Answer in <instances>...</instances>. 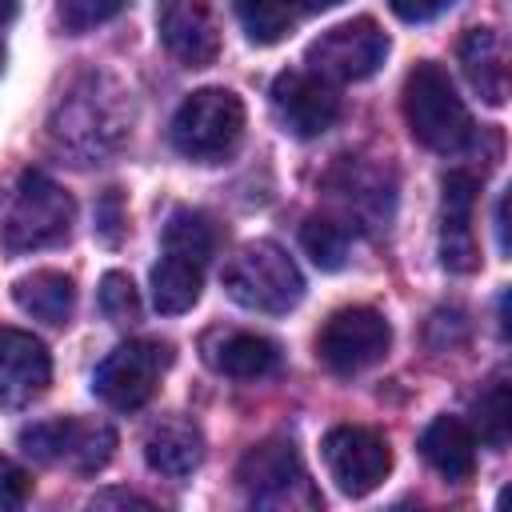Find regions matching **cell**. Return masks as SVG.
<instances>
[{
	"mask_svg": "<svg viewBox=\"0 0 512 512\" xmlns=\"http://www.w3.org/2000/svg\"><path fill=\"white\" fill-rule=\"evenodd\" d=\"M404 120H408V132L416 144L432 148V152H464L472 144V116L464 108V100L456 96V84L452 76L432 64V60H420L408 80H404Z\"/></svg>",
	"mask_w": 512,
	"mask_h": 512,
	"instance_id": "obj_1",
	"label": "cell"
},
{
	"mask_svg": "<svg viewBox=\"0 0 512 512\" xmlns=\"http://www.w3.org/2000/svg\"><path fill=\"white\" fill-rule=\"evenodd\" d=\"M72 216L76 204L56 180H48L44 172H20L12 196L0 208V244L12 256L60 244L72 232Z\"/></svg>",
	"mask_w": 512,
	"mask_h": 512,
	"instance_id": "obj_2",
	"label": "cell"
},
{
	"mask_svg": "<svg viewBox=\"0 0 512 512\" xmlns=\"http://www.w3.org/2000/svg\"><path fill=\"white\" fill-rule=\"evenodd\" d=\"M224 292L248 308V312H264V316H284L300 304L304 296V276L296 268V260L272 244V240H252L244 244L228 264H224Z\"/></svg>",
	"mask_w": 512,
	"mask_h": 512,
	"instance_id": "obj_3",
	"label": "cell"
},
{
	"mask_svg": "<svg viewBox=\"0 0 512 512\" xmlns=\"http://www.w3.org/2000/svg\"><path fill=\"white\" fill-rule=\"evenodd\" d=\"M244 136V104L228 88H196L172 116V148L188 160H220Z\"/></svg>",
	"mask_w": 512,
	"mask_h": 512,
	"instance_id": "obj_4",
	"label": "cell"
},
{
	"mask_svg": "<svg viewBox=\"0 0 512 512\" xmlns=\"http://www.w3.org/2000/svg\"><path fill=\"white\" fill-rule=\"evenodd\" d=\"M20 448L48 468H68L80 476L100 472L112 452H116V432L100 420L84 416H60V420H40L20 428Z\"/></svg>",
	"mask_w": 512,
	"mask_h": 512,
	"instance_id": "obj_5",
	"label": "cell"
},
{
	"mask_svg": "<svg viewBox=\"0 0 512 512\" xmlns=\"http://www.w3.org/2000/svg\"><path fill=\"white\" fill-rule=\"evenodd\" d=\"M236 480H240L244 496L260 508H316L320 504V496L300 464L296 444L284 436L252 444L236 468Z\"/></svg>",
	"mask_w": 512,
	"mask_h": 512,
	"instance_id": "obj_6",
	"label": "cell"
},
{
	"mask_svg": "<svg viewBox=\"0 0 512 512\" xmlns=\"http://www.w3.org/2000/svg\"><path fill=\"white\" fill-rule=\"evenodd\" d=\"M172 364V344L160 340H128L116 344L92 372V392L116 408V412H136L156 396L160 376Z\"/></svg>",
	"mask_w": 512,
	"mask_h": 512,
	"instance_id": "obj_7",
	"label": "cell"
},
{
	"mask_svg": "<svg viewBox=\"0 0 512 512\" xmlns=\"http://www.w3.org/2000/svg\"><path fill=\"white\" fill-rule=\"evenodd\" d=\"M388 344H392L388 320L368 304H352V308H340L328 316V324L316 336V356L336 376H356V372L380 364Z\"/></svg>",
	"mask_w": 512,
	"mask_h": 512,
	"instance_id": "obj_8",
	"label": "cell"
},
{
	"mask_svg": "<svg viewBox=\"0 0 512 512\" xmlns=\"http://www.w3.org/2000/svg\"><path fill=\"white\" fill-rule=\"evenodd\" d=\"M388 56V32L372 16L344 20L308 44V72L324 80H368Z\"/></svg>",
	"mask_w": 512,
	"mask_h": 512,
	"instance_id": "obj_9",
	"label": "cell"
},
{
	"mask_svg": "<svg viewBox=\"0 0 512 512\" xmlns=\"http://www.w3.org/2000/svg\"><path fill=\"white\" fill-rule=\"evenodd\" d=\"M324 464H328V476L336 480V488L344 496H368L392 472V448L372 428L336 424L324 436Z\"/></svg>",
	"mask_w": 512,
	"mask_h": 512,
	"instance_id": "obj_10",
	"label": "cell"
},
{
	"mask_svg": "<svg viewBox=\"0 0 512 512\" xmlns=\"http://www.w3.org/2000/svg\"><path fill=\"white\" fill-rule=\"evenodd\" d=\"M272 108L288 132L308 140V136H324L340 120L344 104H340V92L332 80L292 68L272 80Z\"/></svg>",
	"mask_w": 512,
	"mask_h": 512,
	"instance_id": "obj_11",
	"label": "cell"
},
{
	"mask_svg": "<svg viewBox=\"0 0 512 512\" xmlns=\"http://www.w3.org/2000/svg\"><path fill=\"white\" fill-rule=\"evenodd\" d=\"M156 32L164 48L188 68H208L220 52V32L208 0H160Z\"/></svg>",
	"mask_w": 512,
	"mask_h": 512,
	"instance_id": "obj_12",
	"label": "cell"
},
{
	"mask_svg": "<svg viewBox=\"0 0 512 512\" xmlns=\"http://www.w3.org/2000/svg\"><path fill=\"white\" fill-rule=\"evenodd\" d=\"M52 356L44 340L24 328H0V408H24L44 396Z\"/></svg>",
	"mask_w": 512,
	"mask_h": 512,
	"instance_id": "obj_13",
	"label": "cell"
},
{
	"mask_svg": "<svg viewBox=\"0 0 512 512\" xmlns=\"http://www.w3.org/2000/svg\"><path fill=\"white\" fill-rule=\"evenodd\" d=\"M476 176L448 172L440 184V260L448 272L476 268V236H472V204H476Z\"/></svg>",
	"mask_w": 512,
	"mask_h": 512,
	"instance_id": "obj_14",
	"label": "cell"
},
{
	"mask_svg": "<svg viewBox=\"0 0 512 512\" xmlns=\"http://www.w3.org/2000/svg\"><path fill=\"white\" fill-rule=\"evenodd\" d=\"M144 460L152 472H160L168 480L192 476L204 460V432L188 416H164L144 436Z\"/></svg>",
	"mask_w": 512,
	"mask_h": 512,
	"instance_id": "obj_15",
	"label": "cell"
},
{
	"mask_svg": "<svg viewBox=\"0 0 512 512\" xmlns=\"http://www.w3.org/2000/svg\"><path fill=\"white\" fill-rule=\"evenodd\" d=\"M204 360L232 380H260L280 368V348L256 332H212L204 344Z\"/></svg>",
	"mask_w": 512,
	"mask_h": 512,
	"instance_id": "obj_16",
	"label": "cell"
},
{
	"mask_svg": "<svg viewBox=\"0 0 512 512\" xmlns=\"http://www.w3.org/2000/svg\"><path fill=\"white\" fill-rule=\"evenodd\" d=\"M420 452L452 484H460L476 472V432L460 416H436L420 436Z\"/></svg>",
	"mask_w": 512,
	"mask_h": 512,
	"instance_id": "obj_17",
	"label": "cell"
},
{
	"mask_svg": "<svg viewBox=\"0 0 512 512\" xmlns=\"http://www.w3.org/2000/svg\"><path fill=\"white\" fill-rule=\"evenodd\" d=\"M460 64H464L468 84L488 104H504V96H508V52H504V40L492 28H472L460 40Z\"/></svg>",
	"mask_w": 512,
	"mask_h": 512,
	"instance_id": "obj_18",
	"label": "cell"
},
{
	"mask_svg": "<svg viewBox=\"0 0 512 512\" xmlns=\"http://www.w3.org/2000/svg\"><path fill=\"white\" fill-rule=\"evenodd\" d=\"M12 300L44 324H68L76 312V284L56 268H36L12 284Z\"/></svg>",
	"mask_w": 512,
	"mask_h": 512,
	"instance_id": "obj_19",
	"label": "cell"
},
{
	"mask_svg": "<svg viewBox=\"0 0 512 512\" xmlns=\"http://www.w3.org/2000/svg\"><path fill=\"white\" fill-rule=\"evenodd\" d=\"M200 288H204V264H196V260L164 252L160 264L152 268V304L164 316L188 312L200 300Z\"/></svg>",
	"mask_w": 512,
	"mask_h": 512,
	"instance_id": "obj_20",
	"label": "cell"
},
{
	"mask_svg": "<svg viewBox=\"0 0 512 512\" xmlns=\"http://www.w3.org/2000/svg\"><path fill=\"white\" fill-rule=\"evenodd\" d=\"M164 252L208 264L216 252V224L196 208H176L164 224Z\"/></svg>",
	"mask_w": 512,
	"mask_h": 512,
	"instance_id": "obj_21",
	"label": "cell"
},
{
	"mask_svg": "<svg viewBox=\"0 0 512 512\" xmlns=\"http://www.w3.org/2000/svg\"><path fill=\"white\" fill-rule=\"evenodd\" d=\"M232 8H236V20L252 44H276L300 20L292 0H232Z\"/></svg>",
	"mask_w": 512,
	"mask_h": 512,
	"instance_id": "obj_22",
	"label": "cell"
},
{
	"mask_svg": "<svg viewBox=\"0 0 512 512\" xmlns=\"http://www.w3.org/2000/svg\"><path fill=\"white\" fill-rule=\"evenodd\" d=\"M476 428L472 432H480V440L488 444V448H508V440H512V392H508V380L504 376H496L480 396H476Z\"/></svg>",
	"mask_w": 512,
	"mask_h": 512,
	"instance_id": "obj_23",
	"label": "cell"
},
{
	"mask_svg": "<svg viewBox=\"0 0 512 512\" xmlns=\"http://www.w3.org/2000/svg\"><path fill=\"white\" fill-rule=\"evenodd\" d=\"M300 244L312 256V264L324 272H336L348 260V228L336 224L332 216H308L300 228Z\"/></svg>",
	"mask_w": 512,
	"mask_h": 512,
	"instance_id": "obj_24",
	"label": "cell"
},
{
	"mask_svg": "<svg viewBox=\"0 0 512 512\" xmlns=\"http://www.w3.org/2000/svg\"><path fill=\"white\" fill-rule=\"evenodd\" d=\"M96 300H100V312L112 324H132L140 316V296H136V284H132L128 272H104Z\"/></svg>",
	"mask_w": 512,
	"mask_h": 512,
	"instance_id": "obj_25",
	"label": "cell"
},
{
	"mask_svg": "<svg viewBox=\"0 0 512 512\" xmlns=\"http://www.w3.org/2000/svg\"><path fill=\"white\" fill-rule=\"evenodd\" d=\"M128 0H60V20L68 32H88L104 20H112L116 12H124Z\"/></svg>",
	"mask_w": 512,
	"mask_h": 512,
	"instance_id": "obj_26",
	"label": "cell"
},
{
	"mask_svg": "<svg viewBox=\"0 0 512 512\" xmlns=\"http://www.w3.org/2000/svg\"><path fill=\"white\" fill-rule=\"evenodd\" d=\"M96 236L104 244H120V236H124V196L116 188H108L96 200Z\"/></svg>",
	"mask_w": 512,
	"mask_h": 512,
	"instance_id": "obj_27",
	"label": "cell"
},
{
	"mask_svg": "<svg viewBox=\"0 0 512 512\" xmlns=\"http://www.w3.org/2000/svg\"><path fill=\"white\" fill-rule=\"evenodd\" d=\"M32 496V472H24L16 460L0 456V508H20Z\"/></svg>",
	"mask_w": 512,
	"mask_h": 512,
	"instance_id": "obj_28",
	"label": "cell"
},
{
	"mask_svg": "<svg viewBox=\"0 0 512 512\" xmlns=\"http://www.w3.org/2000/svg\"><path fill=\"white\" fill-rule=\"evenodd\" d=\"M456 0H388V8L408 20V24H424V20H436L440 12H448Z\"/></svg>",
	"mask_w": 512,
	"mask_h": 512,
	"instance_id": "obj_29",
	"label": "cell"
},
{
	"mask_svg": "<svg viewBox=\"0 0 512 512\" xmlns=\"http://www.w3.org/2000/svg\"><path fill=\"white\" fill-rule=\"evenodd\" d=\"M104 504H136V508H152V500L132 496V492H104V496L92 500V508H104Z\"/></svg>",
	"mask_w": 512,
	"mask_h": 512,
	"instance_id": "obj_30",
	"label": "cell"
},
{
	"mask_svg": "<svg viewBox=\"0 0 512 512\" xmlns=\"http://www.w3.org/2000/svg\"><path fill=\"white\" fill-rule=\"evenodd\" d=\"M336 4H344V0H292V8L304 16V12H324V8H336Z\"/></svg>",
	"mask_w": 512,
	"mask_h": 512,
	"instance_id": "obj_31",
	"label": "cell"
},
{
	"mask_svg": "<svg viewBox=\"0 0 512 512\" xmlns=\"http://www.w3.org/2000/svg\"><path fill=\"white\" fill-rule=\"evenodd\" d=\"M16 16V0H0V24H8Z\"/></svg>",
	"mask_w": 512,
	"mask_h": 512,
	"instance_id": "obj_32",
	"label": "cell"
},
{
	"mask_svg": "<svg viewBox=\"0 0 512 512\" xmlns=\"http://www.w3.org/2000/svg\"><path fill=\"white\" fill-rule=\"evenodd\" d=\"M0 72H4V44H0Z\"/></svg>",
	"mask_w": 512,
	"mask_h": 512,
	"instance_id": "obj_33",
	"label": "cell"
}]
</instances>
